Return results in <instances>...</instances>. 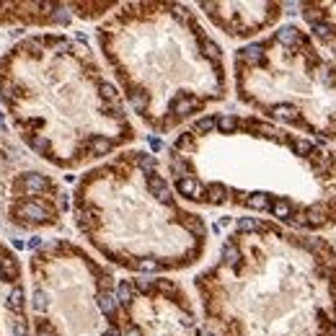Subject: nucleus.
Returning a JSON list of instances; mask_svg holds the SVG:
<instances>
[{
  "label": "nucleus",
  "mask_w": 336,
  "mask_h": 336,
  "mask_svg": "<svg viewBox=\"0 0 336 336\" xmlns=\"http://www.w3.org/2000/svg\"><path fill=\"white\" fill-rule=\"evenodd\" d=\"M210 24L230 39H253L277 26L282 18V3H199Z\"/></svg>",
  "instance_id": "obj_11"
},
{
  "label": "nucleus",
  "mask_w": 336,
  "mask_h": 336,
  "mask_svg": "<svg viewBox=\"0 0 336 336\" xmlns=\"http://www.w3.org/2000/svg\"><path fill=\"white\" fill-rule=\"evenodd\" d=\"M70 207L88 246L124 272H184L207 251V223L181 204L147 150H119L86 171Z\"/></svg>",
  "instance_id": "obj_5"
},
{
  "label": "nucleus",
  "mask_w": 336,
  "mask_h": 336,
  "mask_svg": "<svg viewBox=\"0 0 336 336\" xmlns=\"http://www.w3.org/2000/svg\"><path fill=\"white\" fill-rule=\"evenodd\" d=\"M96 39L124 103L150 132L168 135L228 96L223 49L184 3L117 5Z\"/></svg>",
  "instance_id": "obj_4"
},
{
  "label": "nucleus",
  "mask_w": 336,
  "mask_h": 336,
  "mask_svg": "<svg viewBox=\"0 0 336 336\" xmlns=\"http://www.w3.org/2000/svg\"><path fill=\"white\" fill-rule=\"evenodd\" d=\"M168 181L184 202L236 207L297 230L336 228V145L253 114H207L168 147Z\"/></svg>",
  "instance_id": "obj_1"
},
{
  "label": "nucleus",
  "mask_w": 336,
  "mask_h": 336,
  "mask_svg": "<svg viewBox=\"0 0 336 336\" xmlns=\"http://www.w3.org/2000/svg\"><path fill=\"white\" fill-rule=\"evenodd\" d=\"M212 336H336V246L243 217L194 277Z\"/></svg>",
  "instance_id": "obj_2"
},
{
  "label": "nucleus",
  "mask_w": 336,
  "mask_h": 336,
  "mask_svg": "<svg viewBox=\"0 0 336 336\" xmlns=\"http://www.w3.org/2000/svg\"><path fill=\"white\" fill-rule=\"evenodd\" d=\"M0 111L26 150L75 171L135 143L119 88L70 34H31L0 57Z\"/></svg>",
  "instance_id": "obj_3"
},
{
  "label": "nucleus",
  "mask_w": 336,
  "mask_h": 336,
  "mask_svg": "<svg viewBox=\"0 0 336 336\" xmlns=\"http://www.w3.org/2000/svg\"><path fill=\"white\" fill-rule=\"evenodd\" d=\"M0 336H31L24 266L13 248L0 240Z\"/></svg>",
  "instance_id": "obj_10"
},
{
  "label": "nucleus",
  "mask_w": 336,
  "mask_h": 336,
  "mask_svg": "<svg viewBox=\"0 0 336 336\" xmlns=\"http://www.w3.org/2000/svg\"><path fill=\"white\" fill-rule=\"evenodd\" d=\"M114 8H117V3H70V13L80 18H98Z\"/></svg>",
  "instance_id": "obj_14"
},
{
  "label": "nucleus",
  "mask_w": 336,
  "mask_h": 336,
  "mask_svg": "<svg viewBox=\"0 0 336 336\" xmlns=\"http://www.w3.org/2000/svg\"><path fill=\"white\" fill-rule=\"evenodd\" d=\"M122 336H212L181 282L127 277L117 282Z\"/></svg>",
  "instance_id": "obj_9"
},
{
  "label": "nucleus",
  "mask_w": 336,
  "mask_h": 336,
  "mask_svg": "<svg viewBox=\"0 0 336 336\" xmlns=\"http://www.w3.org/2000/svg\"><path fill=\"white\" fill-rule=\"evenodd\" d=\"M31 336H122L117 277L73 240H49L29 259Z\"/></svg>",
  "instance_id": "obj_7"
},
{
  "label": "nucleus",
  "mask_w": 336,
  "mask_h": 336,
  "mask_svg": "<svg viewBox=\"0 0 336 336\" xmlns=\"http://www.w3.org/2000/svg\"><path fill=\"white\" fill-rule=\"evenodd\" d=\"M233 80L261 119L336 145V67L303 26L285 24L236 49Z\"/></svg>",
  "instance_id": "obj_6"
},
{
  "label": "nucleus",
  "mask_w": 336,
  "mask_h": 336,
  "mask_svg": "<svg viewBox=\"0 0 336 336\" xmlns=\"http://www.w3.org/2000/svg\"><path fill=\"white\" fill-rule=\"evenodd\" d=\"M300 16H303L310 39L318 44V49L331 60L336 67V3H303L300 5Z\"/></svg>",
  "instance_id": "obj_13"
},
{
  "label": "nucleus",
  "mask_w": 336,
  "mask_h": 336,
  "mask_svg": "<svg viewBox=\"0 0 336 336\" xmlns=\"http://www.w3.org/2000/svg\"><path fill=\"white\" fill-rule=\"evenodd\" d=\"M0 199L3 215L18 230H49L62 223L70 196L49 171L26 160L24 150L0 130Z\"/></svg>",
  "instance_id": "obj_8"
},
{
  "label": "nucleus",
  "mask_w": 336,
  "mask_h": 336,
  "mask_svg": "<svg viewBox=\"0 0 336 336\" xmlns=\"http://www.w3.org/2000/svg\"><path fill=\"white\" fill-rule=\"evenodd\" d=\"M70 18V3H0V29L67 26Z\"/></svg>",
  "instance_id": "obj_12"
}]
</instances>
